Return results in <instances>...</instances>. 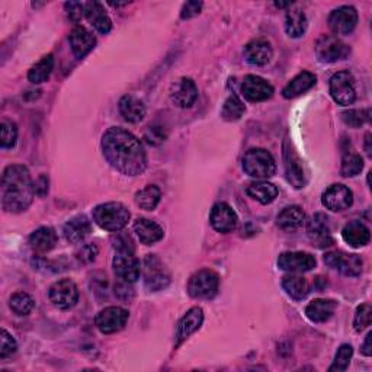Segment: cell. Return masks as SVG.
Listing matches in <instances>:
<instances>
[{"label": "cell", "mask_w": 372, "mask_h": 372, "mask_svg": "<svg viewBox=\"0 0 372 372\" xmlns=\"http://www.w3.org/2000/svg\"><path fill=\"white\" fill-rule=\"evenodd\" d=\"M98 256V247L93 243H88L85 246H81L77 252V259L84 264H90Z\"/></svg>", "instance_id": "c3c4849f"}, {"label": "cell", "mask_w": 372, "mask_h": 372, "mask_svg": "<svg viewBox=\"0 0 372 372\" xmlns=\"http://www.w3.org/2000/svg\"><path fill=\"white\" fill-rule=\"evenodd\" d=\"M130 313L122 307H106L99 311L95 319V324L104 335H112L126 327Z\"/></svg>", "instance_id": "8fae6325"}, {"label": "cell", "mask_w": 372, "mask_h": 372, "mask_svg": "<svg viewBox=\"0 0 372 372\" xmlns=\"http://www.w3.org/2000/svg\"><path fill=\"white\" fill-rule=\"evenodd\" d=\"M329 90L333 101L342 106L352 105L356 99L355 79L349 72H337L333 75L330 79Z\"/></svg>", "instance_id": "52a82bcc"}, {"label": "cell", "mask_w": 372, "mask_h": 372, "mask_svg": "<svg viewBox=\"0 0 372 372\" xmlns=\"http://www.w3.org/2000/svg\"><path fill=\"white\" fill-rule=\"evenodd\" d=\"M17 349V340L8 333V330L2 329V332H0V358H2V360L3 358H8L12 353H15Z\"/></svg>", "instance_id": "bcb514c9"}, {"label": "cell", "mask_w": 372, "mask_h": 372, "mask_svg": "<svg viewBox=\"0 0 372 372\" xmlns=\"http://www.w3.org/2000/svg\"><path fill=\"white\" fill-rule=\"evenodd\" d=\"M3 210L12 214H19L30 208L34 201L35 189L30 170L22 164H12L2 175L0 186Z\"/></svg>", "instance_id": "7a4b0ae2"}, {"label": "cell", "mask_w": 372, "mask_h": 372, "mask_svg": "<svg viewBox=\"0 0 372 372\" xmlns=\"http://www.w3.org/2000/svg\"><path fill=\"white\" fill-rule=\"evenodd\" d=\"M371 118L369 109H349L342 114V121L352 128H360Z\"/></svg>", "instance_id": "60d3db41"}, {"label": "cell", "mask_w": 372, "mask_h": 372, "mask_svg": "<svg viewBox=\"0 0 372 372\" xmlns=\"http://www.w3.org/2000/svg\"><path fill=\"white\" fill-rule=\"evenodd\" d=\"M242 95L251 102H264L273 96V88L265 79L249 75L242 84Z\"/></svg>", "instance_id": "d6986e66"}, {"label": "cell", "mask_w": 372, "mask_h": 372, "mask_svg": "<svg viewBox=\"0 0 372 372\" xmlns=\"http://www.w3.org/2000/svg\"><path fill=\"white\" fill-rule=\"evenodd\" d=\"M90 230H92V224L88 219V217L77 215V217H73L72 219H68V222L64 224L63 234H64V239L68 243L76 244V243L84 242L89 236Z\"/></svg>", "instance_id": "7402d4cb"}, {"label": "cell", "mask_w": 372, "mask_h": 372, "mask_svg": "<svg viewBox=\"0 0 372 372\" xmlns=\"http://www.w3.org/2000/svg\"><path fill=\"white\" fill-rule=\"evenodd\" d=\"M371 337H372V333L369 332L362 343V346H361V353L364 356H371L372 355V346H371Z\"/></svg>", "instance_id": "db71d44e"}, {"label": "cell", "mask_w": 372, "mask_h": 372, "mask_svg": "<svg viewBox=\"0 0 372 372\" xmlns=\"http://www.w3.org/2000/svg\"><path fill=\"white\" fill-rule=\"evenodd\" d=\"M198 98V88L189 77L177 79L170 88V99L177 108H190Z\"/></svg>", "instance_id": "2e32d148"}, {"label": "cell", "mask_w": 372, "mask_h": 372, "mask_svg": "<svg viewBox=\"0 0 372 372\" xmlns=\"http://www.w3.org/2000/svg\"><path fill=\"white\" fill-rule=\"evenodd\" d=\"M85 17L88 18L93 28L101 34H108L112 28L111 19H109L104 6L99 2L85 3Z\"/></svg>", "instance_id": "4316f807"}, {"label": "cell", "mask_w": 372, "mask_h": 372, "mask_svg": "<svg viewBox=\"0 0 372 372\" xmlns=\"http://www.w3.org/2000/svg\"><path fill=\"white\" fill-rule=\"evenodd\" d=\"M277 223L280 226V228L285 230V231H294L302 227V224L306 223V213L302 211L301 206L298 205H291L284 208L278 218Z\"/></svg>", "instance_id": "f546056e"}, {"label": "cell", "mask_w": 372, "mask_h": 372, "mask_svg": "<svg viewBox=\"0 0 372 372\" xmlns=\"http://www.w3.org/2000/svg\"><path fill=\"white\" fill-rule=\"evenodd\" d=\"M34 189H35V195H38V197L47 195L48 194V177L46 175L39 176L34 184Z\"/></svg>", "instance_id": "f5cc1de1"}, {"label": "cell", "mask_w": 372, "mask_h": 372, "mask_svg": "<svg viewBox=\"0 0 372 372\" xmlns=\"http://www.w3.org/2000/svg\"><path fill=\"white\" fill-rule=\"evenodd\" d=\"M57 244V234L51 227H39L30 236L31 249L37 253H47Z\"/></svg>", "instance_id": "f1b7e54d"}, {"label": "cell", "mask_w": 372, "mask_h": 372, "mask_svg": "<svg viewBox=\"0 0 372 372\" xmlns=\"http://www.w3.org/2000/svg\"><path fill=\"white\" fill-rule=\"evenodd\" d=\"M243 170L252 177L268 179L277 172V163L265 148H252L243 157Z\"/></svg>", "instance_id": "277c9868"}, {"label": "cell", "mask_w": 372, "mask_h": 372, "mask_svg": "<svg viewBox=\"0 0 372 372\" xmlns=\"http://www.w3.org/2000/svg\"><path fill=\"white\" fill-rule=\"evenodd\" d=\"M272 57L273 50L266 39H253L244 47V59L252 66H266Z\"/></svg>", "instance_id": "44dd1931"}, {"label": "cell", "mask_w": 372, "mask_h": 372, "mask_svg": "<svg viewBox=\"0 0 372 372\" xmlns=\"http://www.w3.org/2000/svg\"><path fill=\"white\" fill-rule=\"evenodd\" d=\"M219 278L214 271L201 269L190 277L188 282V293L192 298L210 300L218 291Z\"/></svg>", "instance_id": "5b68a950"}, {"label": "cell", "mask_w": 372, "mask_h": 372, "mask_svg": "<svg viewBox=\"0 0 372 372\" xmlns=\"http://www.w3.org/2000/svg\"><path fill=\"white\" fill-rule=\"evenodd\" d=\"M365 151L368 156H371V134L369 133L365 135Z\"/></svg>", "instance_id": "11a10c76"}, {"label": "cell", "mask_w": 372, "mask_h": 372, "mask_svg": "<svg viewBox=\"0 0 372 372\" xmlns=\"http://www.w3.org/2000/svg\"><path fill=\"white\" fill-rule=\"evenodd\" d=\"M18 128L13 122L3 121L0 124V144L2 148H12L17 144Z\"/></svg>", "instance_id": "7bdbcfd3"}, {"label": "cell", "mask_w": 372, "mask_h": 372, "mask_svg": "<svg viewBox=\"0 0 372 372\" xmlns=\"http://www.w3.org/2000/svg\"><path fill=\"white\" fill-rule=\"evenodd\" d=\"M322 202L327 210L333 213H342L348 210L353 204L352 190L342 184L329 186L322 195Z\"/></svg>", "instance_id": "4fadbf2b"}, {"label": "cell", "mask_w": 372, "mask_h": 372, "mask_svg": "<svg viewBox=\"0 0 372 372\" xmlns=\"http://www.w3.org/2000/svg\"><path fill=\"white\" fill-rule=\"evenodd\" d=\"M336 307H337V302L333 300L317 298V300H313L306 307V315L313 323H326L327 320L332 319Z\"/></svg>", "instance_id": "cb8c5ba5"}, {"label": "cell", "mask_w": 372, "mask_h": 372, "mask_svg": "<svg viewBox=\"0 0 372 372\" xmlns=\"http://www.w3.org/2000/svg\"><path fill=\"white\" fill-rule=\"evenodd\" d=\"M210 223L213 228L217 230L218 233L227 234L237 227V214L234 213V210L228 204L218 202L213 206Z\"/></svg>", "instance_id": "ffe728a7"}, {"label": "cell", "mask_w": 372, "mask_h": 372, "mask_svg": "<svg viewBox=\"0 0 372 372\" xmlns=\"http://www.w3.org/2000/svg\"><path fill=\"white\" fill-rule=\"evenodd\" d=\"M291 3H275V6H278V8H285V6H289Z\"/></svg>", "instance_id": "9f6ffc18"}, {"label": "cell", "mask_w": 372, "mask_h": 372, "mask_svg": "<svg viewBox=\"0 0 372 372\" xmlns=\"http://www.w3.org/2000/svg\"><path fill=\"white\" fill-rule=\"evenodd\" d=\"M278 268L289 273H304L315 268V257L306 252H285L278 257Z\"/></svg>", "instance_id": "e0dca14e"}, {"label": "cell", "mask_w": 372, "mask_h": 372, "mask_svg": "<svg viewBox=\"0 0 372 372\" xmlns=\"http://www.w3.org/2000/svg\"><path fill=\"white\" fill-rule=\"evenodd\" d=\"M115 295L121 300H131L133 295H134V291L133 288L130 286V282H124V281H119L117 285H115Z\"/></svg>", "instance_id": "816d5d0a"}, {"label": "cell", "mask_w": 372, "mask_h": 372, "mask_svg": "<svg viewBox=\"0 0 372 372\" xmlns=\"http://www.w3.org/2000/svg\"><path fill=\"white\" fill-rule=\"evenodd\" d=\"M119 112L126 121L137 124L146 117V106L139 98L127 95L119 101Z\"/></svg>", "instance_id": "4dcf8cb0"}, {"label": "cell", "mask_w": 372, "mask_h": 372, "mask_svg": "<svg viewBox=\"0 0 372 372\" xmlns=\"http://www.w3.org/2000/svg\"><path fill=\"white\" fill-rule=\"evenodd\" d=\"M307 234L313 246L319 249H326L333 244V237L330 234L329 218L324 214H315L307 223Z\"/></svg>", "instance_id": "9a60e30c"}, {"label": "cell", "mask_w": 372, "mask_h": 372, "mask_svg": "<svg viewBox=\"0 0 372 372\" xmlns=\"http://www.w3.org/2000/svg\"><path fill=\"white\" fill-rule=\"evenodd\" d=\"M9 306L12 311L18 314V315H28L34 307H35V301L34 298L26 294V293H17L13 294L9 300Z\"/></svg>", "instance_id": "f35d334b"}, {"label": "cell", "mask_w": 372, "mask_h": 372, "mask_svg": "<svg viewBox=\"0 0 372 372\" xmlns=\"http://www.w3.org/2000/svg\"><path fill=\"white\" fill-rule=\"evenodd\" d=\"M358 23V12L352 6H340L329 17V28L336 35H349Z\"/></svg>", "instance_id": "5bb4252c"}, {"label": "cell", "mask_w": 372, "mask_h": 372, "mask_svg": "<svg viewBox=\"0 0 372 372\" xmlns=\"http://www.w3.org/2000/svg\"><path fill=\"white\" fill-rule=\"evenodd\" d=\"M67 15L70 18V21L79 23L85 17V3H79V2H68L64 5Z\"/></svg>", "instance_id": "7dc6e473"}, {"label": "cell", "mask_w": 372, "mask_h": 372, "mask_svg": "<svg viewBox=\"0 0 372 372\" xmlns=\"http://www.w3.org/2000/svg\"><path fill=\"white\" fill-rule=\"evenodd\" d=\"M52 68H54V59L51 54H48V56L43 57L35 66L31 67V70L28 72V80L34 85L44 84V81L48 80V77L51 76Z\"/></svg>", "instance_id": "8d00e7d4"}, {"label": "cell", "mask_w": 372, "mask_h": 372, "mask_svg": "<svg viewBox=\"0 0 372 372\" xmlns=\"http://www.w3.org/2000/svg\"><path fill=\"white\" fill-rule=\"evenodd\" d=\"M112 268L117 278L124 282H135L140 278V262L131 253H118L112 260Z\"/></svg>", "instance_id": "ac0fdd59"}, {"label": "cell", "mask_w": 372, "mask_h": 372, "mask_svg": "<svg viewBox=\"0 0 372 372\" xmlns=\"http://www.w3.org/2000/svg\"><path fill=\"white\" fill-rule=\"evenodd\" d=\"M324 264L344 277H360L362 272V259L358 255H351L342 251L329 252L324 256Z\"/></svg>", "instance_id": "30bf717a"}, {"label": "cell", "mask_w": 372, "mask_h": 372, "mask_svg": "<svg viewBox=\"0 0 372 372\" xmlns=\"http://www.w3.org/2000/svg\"><path fill=\"white\" fill-rule=\"evenodd\" d=\"M93 222L102 230L117 233L130 222V211L121 202H106L93 210Z\"/></svg>", "instance_id": "3957f363"}, {"label": "cell", "mask_w": 372, "mask_h": 372, "mask_svg": "<svg viewBox=\"0 0 372 372\" xmlns=\"http://www.w3.org/2000/svg\"><path fill=\"white\" fill-rule=\"evenodd\" d=\"M372 322V309L369 304H362L356 309L355 319H353V327L358 333L362 332L368 326H371Z\"/></svg>", "instance_id": "f6af8a7d"}, {"label": "cell", "mask_w": 372, "mask_h": 372, "mask_svg": "<svg viewBox=\"0 0 372 372\" xmlns=\"http://www.w3.org/2000/svg\"><path fill=\"white\" fill-rule=\"evenodd\" d=\"M364 169V160L360 155L356 153H351L346 155L342 160V168H340V173L344 177H353L356 175H360Z\"/></svg>", "instance_id": "ab89813d"}, {"label": "cell", "mask_w": 372, "mask_h": 372, "mask_svg": "<svg viewBox=\"0 0 372 372\" xmlns=\"http://www.w3.org/2000/svg\"><path fill=\"white\" fill-rule=\"evenodd\" d=\"M284 166H285V175L286 181L291 184L295 189H301L307 185V172L304 161L297 155L295 148L289 140L284 141Z\"/></svg>", "instance_id": "8992f818"}, {"label": "cell", "mask_w": 372, "mask_h": 372, "mask_svg": "<svg viewBox=\"0 0 372 372\" xmlns=\"http://www.w3.org/2000/svg\"><path fill=\"white\" fill-rule=\"evenodd\" d=\"M50 301L60 310H68L77 304L79 289L77 285L68 278L54 282L48 293Z\"/></svg>", "instance_id": "7c38bea8"}, {"label": "cell", "mask_w": 372, "mask_h": 372, "mask_svg": "<svg viewBox=\"0 0 372 372\" xmlns=\"http://www.w3.org/2000/svg\"><path fill=\"white\" fill-rule=\"evenodd\" d=\"M111 242H112L114 249H115L118 253H131V255H134L135 246H134V242H133V239H131L130 234L117 231V233L112 234Z\"/></svg>", "instance_id": "ee69618b"}, {"label": "cell", "mask_w": 372, "mask_h": 372, "mask_svg": "<svg viewBox=\"0 0 372 372\" xmlns=\"http://www.w3.org/2000/svg\"><path fill=\"white\" fill-rule=\"evenodd\" d=\"M104 156L122 175L137 176L147 168V156L141 141L130 131L112 127L102 137Z\"/></svg>", "instance_id": "6da1fadb"}, {"label": "cell", "mask_w": 372, "mask_h": 372, "mask_svg": "<svg viewBox=\"0 0 372 372\" xmlns=\"http://www.w3.org/2000/svg\"><path fill=\"white\" fill-rule=\"evenodd\" d=\"M96 44L95 35L88 31L84 26H76V28L70 34V46L73 50V54L77 59H84L85 56L93 50Z\"/></svg>", "instance_id": "d4e9b609"}, {"label": "cell", "mask_w": 372, "mask_h": 372, "mask_svg": "<svg viewBox=\"0 0 372 372\" xmlns=\"http://www.w3.org/2000/svg\"><path fill=\"white\" fill-rule=\"evenodd\" d=\"M352 355H353V349L351 344H342V346L337 349L336 352V356H335V361L332 364V366L329 368L330 372H342V371H346V368L349 366V362L352 360Z\"/></svg>", "instance_id": "b9f144b4"}, {"label": "cell", "mask_w": 372, "mask_h": 372, "mask_svg": "<svg viewBox=\"0 0 372 372\" xmlns=\"http://www.w3.org/2000/svg\"><path fill=\"white\" fill-rule=\"evenodd\" d=\"M202 6H204L202 2H188V3H185L184 8H182V12H181V18L182 19H190V18L199 15Z\"/></svg>", "instance_id": "f907efd6"}, {"label": "cell", "mask_w": 372, "mask_h": 372, "mask_svg": "<svg viewBox=\"0 0 372 372\" xmlns=\"http://www.w3.org/2000/svg\"><path fill=\"white\" fill-rule=\"evenodd\" d=\"M134 233L137 234V237L140 239V242L146 246H151L157 242H160L164 236L163 228L155 223L151 219L147 218H139L134 223Z\"/></svg>", "instance_id": "484cf974"}, {"label": "cell", "mask_w": 372, "mask_h": 372, "mask_svg": "<svg viewBox=\"0 0 372 372\" xmlns=\"http://www.w3.org/2000/svg\"><path fill=\"white\" fill-rule=\"evenodd\" d=\"M315 85V76L310 72H301L284 88L282 96L285 99H293L297 96L306 93Z\"/></svg>", "instance_id": "1f68e13d"}, {"label": "cell", "mask_w": 372, "mask_h": 372, "mask_svg": "<svg viewBox=\"0 0 372 372\" xmlns=\"http://www.w3.org/2000/svg\"><path fill=\"white\" fill-rule=\"evenodd\" d=\"M247 195L262 205H268L278 197V188L269 182H253L246 189Z\"/></svg>", "instance_id": "e575fe53"}, {"label": "cell", "mask_w": 372, "mask_h": 372, "mask_svg": "<svg viewBox=\"0 0 372 372\" xmlns=\"http://www.w3.org/2000/svg\"><path fill=\"white\" fill-rule=\"evenodd\" d=\"M244 112H246V106L242 102V99L237 95H231L223 105L222 117L227 122H236L244 115Z\"/></svg>", "instance_id": "74e56055"}, {"label": "cell", "mask_w": 372, "mask_h": 372, "mask_svg": "<svg viewBox=\"0 0 372 372\" xmlns=\"http://www.w3.org/2000/svg\"><path fill=\"white\" fill-rule=\"evenodd\" d=\"M282 288L295 301H302L310 293L309 281L295 273H289L282 278Z\"/></svg>", "instance_id": "d6a6232c"}, {"label": "cell", "mask_w": 372, "mask_h": 372, "mask_svg": "<svg viewBox=\"0 0 372 372\" xmlns=\"http://www.w3.org/2000/svg\"><path fill=\"white\" fill-rule=\"evenodd\" d=\"M315 56L322 63H336L348 57L349 48L337 37L322 35L315 41Z\"/></svg>", "instance_id": "9c48e42d"}, {"label": "cell", "mask_w": 372, "mask_h": 372, "mask_svg": "<svg viewBox=\"0 0 372 372\" xmlns=\"http://www.w3.org/2000/svg\"><path fill=\"white\" fill-rule=\"evenodd\" d=\"M202 322H204V311L199 307L190 309L182 317L181 322H179L177 332H176L177 344H181L190 335H194L197 332V330H199V327L202 326Z\"/></svg>", "instance_id": "603a6c76"}, {"label": "cell", "mask_w": 372, "mask_h": 372, "mask_svg": "<svg viewBox=\"0 0 372 372\" xmlns=\"http://www.w3.org/2000/svg\"><path fill=\"white\" fill-rule=\"evenodd\" d=\"M342 237L353 249H358V247H364L369 243L371 233L369 228L361 222H352L342 230Z\"/></svg>", "instance_id": "83f0119b"}, {"label": "cell", "mask_w": 372, "mask_h": 372, "mask_svg": "<svg viewBox=\"0 0 372 372\" xmlns=\"http://www.w3.org/2000/svg\"><path fill=\"white\" fill-rule=\"evenodd\" d=\"M144 139L147 140L148 144H161L164 140H166V134L163 133L161 127H148V130L144 134Z\"/></svg>", "instance_id": "681fc988"}, {"label": "cell", "mask_w": 372, "mask_h": 372, "mask_svg": "<svg viewBox=\"0 0 372 372\" xmlns=\"http://www.w3.org/2000/svg\"><path fill=\"white\" fill-rule=\"evenodd\" d=\"M285 31L291 38H300L307 31V18L301 9H289L285 17Z\"/></svg>", "instance_id": "836d02e7"}, {"label": "cell", "mask_w": 372, "mask_h": 372, "mask_svg": "<svg viewBox=\"0 0 372 372\" xmlns=\"http://www.w3.org/2000/svg\"><path fill=\"white\" fill-rule=\"evenodd\" d=\"M144 285L148 291H160L170 284V275L155 255H147L143 264Z\"/></svg>", "instance_id": "ba28073f"}, {"label": "cell", "mask_w": 372, "mask_h": 372, "mask_svg": "<svg viewBox=\"0 0 372 372\" xmlns=\"http://www.w3.org/2000/svg\"><path fill=\"white\" fill-rule=\"evenodd\" d=\"M160 198H161L160 189L156 185H147L135 194V204L139 205L141 210L153 211L159 205Z\"/></svg>", "instance_id": "d590c367"}]
</instances>
